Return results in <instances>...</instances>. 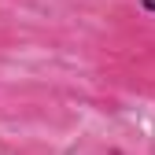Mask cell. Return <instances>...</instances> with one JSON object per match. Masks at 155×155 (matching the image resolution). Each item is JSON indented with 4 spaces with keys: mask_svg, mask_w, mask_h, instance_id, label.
I'll return each instance as SVG.
<instances>
[{
    "mask_svg": "<svg viewBox=\"0 0 155 155\" xmlns=\"http://www.w3.org/2000/svg\"><path fill=\"white\" fill-rule=\"evenodd\" d=\"M140 11L144 15H155V0H140Z\"/></svg>",
    "mask_w": 155,
    "mask_h": 155,
    "instance_id": "1",
    "label": "cell"
}]
</instances>
